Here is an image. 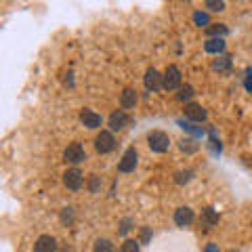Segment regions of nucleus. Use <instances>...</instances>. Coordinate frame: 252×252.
I'll list each match as a JSON object with an SVG mask.
<instances>
[{"mask_svg":"<svg viewBox=\"0 0 252 252\" xmlns=\"http://www.w3.org/2000/svg\"><path fill=\"white\" fill-rule=\"evenodd\" d=\"M227 26L225 23H212V26H208L206 28V36L208 38H223V36H227Z\"/></svg>","mask_w":252,"mask_h":252,"instance_id":"f3484780","label":"nucleus"},{"mask_svg":"<svg viewBox=\"0 0 252 252\" xmlns=\"http://www.w3.org/2000/svg\"><path fill=\"white\" fill-rule=\"evenodd\" d=\"M145 86L152 93H158L160 89H164V76L158 74V69L154 67H149L147 72H145Z\"/></svg>","mask_w":252,"mask_h":252,"instance_id":"0eeeda50","label":"nucleus"},{"mask_svg":"<svg viewBox=\"0 0 252 252\" xmlns=\"http://www.w3.org/2000/svg\"><path fill=\"white\" fill-rule=\"evenodd\" d=\"M116 147V139L109 130H101L97 137H94V149L99 154H109Z\"/></svg>","mask_w":252,"mask_h":252,"instance_id":"f03ea898","label":"nucleus"},{"mask_svg":"<svg viewBox=\"0 0 252 252\" xmlns=\"http://www.w3.org/2000/svg\"><path fill=\"white\" fill-rule=\"evenodd\" d=\"M120 105H122V109H132L137 105V93L132 89H124L120 94Z\"/></svg>","mask_w":252,"mask_h":252,"instance_id":"2eb2a0df","label":"nucleus"},{"mask_svg":"<svg viewBox=\"0 0 252 252\" xmlns=\"http://www.w3.org/2000/svg\"><path fill=\"white\" fill-rule=\"evenodd\" d=\"M204 51L212 53V55H220L225 51V40L223 38H208V40L204 42Z\"/></svg>","mask_w":252,"mask_h":252,"instance_id":"4468645a","label":"nucleus"},{"mask_svg":"<svg viewBox=\"0 0 252 252\" xmlns=\"http://www.w3.org/2000/svg\"><path fill=\"white\" fill-rule=\"evenodd\" d=\"M244 89L248 93H252V69H246V72H244Z\"/></svg>","mask_w":252,"mask_h":252,"instance_id":"a878e982","label":"nucleus"},{"mask_svg":"<svg viewBox=\"0 0 252 252\" xmlns=\"http://www.w3.org/2000/svg\"><path fill=\"white\" fill-rule=\"evenodd\" d=\"M128 124H130V118H128V114H126L124 109H116V112L109 116V128L112 130H122Z\"/></svg>","mask_w":252,"mask_h":252,"instance_id":"6e6552de","label":"nucleus"},{"mask_svg":"<svg viewBox=\"0 0 252 252\" xmlns=\"http://www.w3.org/2000/svg\"><path fill=\"white\" fill-rule=\"evenodd\" d=\"M149 240H152V227H141L139 242H141V244H149Z\"/></svg>","mask_w":252,"mask_h":252,"instance_id":"393cba45","label":"nucleus"},{"mask_svg":"<svg viewBox=\"0 0 252 252\" xmlns=\"http://www.w3.org/2000/svg\"><path fill=\"white\" fill-rule=\"evenodd\" d=\"M231 252H235V250H231Z\"/></svg>","mask_w":252,"mask_h":252,"instance_id":"2f4dec72","label":"nucleus"},{"mask_svg":"<svg viewBox=\"0 0 252 252\" xmlns=\"http://www.w3.org/2000/svg\"><path fill=\"white\" fill-rule=\"evenodd\" d=\"M179 147H181V152H187V154H193V152H198V143H195L193 139H183L179 143Z\"/></svg>","mask_w":252,"mask_h":252,"instance_id":"412c9836","label":"nucleus"},{"mask_svg":"<svg viewBox=\"0 0 252 252\" xmlns=\"http://www.w3.org/2000/svg\"><path fill=\"white\" fill-rule=\"evenodd\" d=\"M80 120H82V124L86 126V128H99L101 122H103V118H101L99 114H94L93 109H82Z\"/></svg>","mask_w":252,"mask_h":252,"instance_id":"f8f14e48","label":"nucleus"},{"mask_svg":"<svg viewBox=\"0 0 252 252\" xmlns=\"http://www.w3.org/2000/svg\"><path fill=\"white\" fill-rule=\"evenodd\" d=\"M181 86V69L177 65H168L164 72V89L166 91H177Z\"/></svg>","mask_w":252,"mask_h":252,"instance_id":"39448f33","label":"nucleus"},{"mask_svg":"<svg viewBox=\"0 0 252 252\" xmlns=\"http://www.w3.org/2000/svg\"><path fill=\"white\" fill-rule=\"evenodd\" d=\"M179 126H181V128H183L185 132H189V135H191V137H195V139H202L204 135H206V130H204L202 128V126H195L193 122H185V120H179Z\"/></svg>","mask_w":252,"mask_h":252,"instance_id":"dca6fc26","label":"nucleus"},{"mask_svg":"<svg viewBox=\"0 0 252 252\" xmlns=\"http://www.w3.org/2000/svg\"><path fill=\"white\" fill-rule=\"evenodd\" d=\"M219 223V215L215 210H212L210 206L202 210V217H200V227H204V229H210V227H215Z\"/></svg>","mask_w":252,"mask_h":252,"instance_id":"ddd939ff","label":"nucleus"},{"mask_svg":"<svg viewBox=\"0 0 252 252\" xmlns=\"http://www.w3.org/2000/svg\"><path fill=\"white\" fill-rule=\"evenodd\" d=\"M212 67H215L217 72H229L231 69V59L229 57H219L215 63H212Z\"/></svg>","mask_w":252,"mask_h":252,"instance_id":"6ab92c4d","label":"nucleus"},{"mask_svg":"<svg viewBox=\"0 0 252 252\" xmlns=\"http://www.w3.org/2000/svg\"><path fill=\"white\" fill-rule=\"evenodd\" d=\"M63 160L69 162V164H80L86 160V152L80 143H69L65 147V152H63Z\"/></svg>","mask_w":252,"mask_h":252,"instance_id":"7ed1b4c3","label":"nucleus"},{"mask_svg":"<svg viewBox=\"0 0 252 252\" xmlns=\"http://www.w3.org/2000/svg\"><path fill=\"white\" fill-rule=\"evenodd\" d=\"M204 252H220L217 244H206V248H204Z\"/></svg>","mask_w":252,"mask_h":252,"instance_id":"7c9ffc66","label":"nucleus"},{"mask_svg":"<svg viewBox=\"0 0 252 252\" xmlns=\"http://www.w3.org/2000/svg\"><path fill=\"white\" fill-rule=\"evenodd\" d=\"M193 21H195V26H200V28H208V26H212L210 23V17L206 13H202V11H195L193 13Z\"/></svg>","mask_w":252,"mask_h":252,"instance_id":"aec40b11","label":"nucleus"},{"mask_svg":"<svg viewBox=\"0 0 252 252\" xmlns=\"http://www.w3.org/2000/svg\"><path fill=\"white\" fill-rule=\"evenodd\" d=\"M63 185L67 189H72V191H78V189L82 187V172L78 168L65 170V175H63Z\"/></svg>","mask_w":252,"mask_h":252,"instance_id":"423d86ee","label":"nucleus"},{"mask_svg":"<svg viewBox=\"0 0 252 252\" xmlns=\"http://www.w3.org/2000/svg\"><path fill=\"white\" fill-rule=\"evenodd\" d=\"M193 220H195V215L189 206H181V208L175 210V223L179 227H187V225H191Z\"/></svg>","mask_w":252,"mask_h":252,"instance_id":"9d476101","label":"nucleus"},{"mask_svg":"<svg viewBox=\"0 0 252 252\" xmlns=\"http://www.w3.org/2000/svg\"><path fill=\"white\" fill-rule=\"evenodd\" d=\"M193 94H195V91H193V86H189V84H185V86H181L179 89V94H177V101H189V99H193Z\"/></svg>","mask_w":252,"mask_h":252,"instance_id":"a211bd4d","label":"nucleus"},{"mask_svg":"<svg viewBox=\"0 0 252 252\" xmlns=\"http://www.w3.org/2000/svg\"><path fill=\"white\" fill-rule=\"evenodd\" d=\"M147 143H149V149L156 154H164L166 149L170 147V137L166 135V132L162 130H154L147 135Z\"/></svg>","mask_w":252,"mask_h":252,"instance_id":"f257e3e1","label":"nucleus"},{"mask_svg":"<svg viewBox=\"0 0 252 252\" xmlns=\"http://www.w3.org/2000/svg\"><path fill=\"white\" fill-rule=\"evenodd\" d=\"M137 160H139L137 149L135 147L126 149L124 156H122V160L118 162V170H120V172H132V170L137 168Z\"/></svg>","mask_w":252,"mask_h":252,"instance_id":"20e7f679","label":"nucleus"},{"mask_svg":"<svg viewBox=\"0 0 252 252\" xmlns=\"http://www.w3.org/2000/svg\"><path fill=\"white\" fill-rule=\"evenodd\" d=\"M185 116H187L189 122H204L208 114H206V109H204L202 105H198V103H187L185 105Z\"/></svg>","mask_w":252,"mask_h":252,"instance_id":"1a4fd4ad","label":"nucleus"},{"mask_svg":"<svg viewBox=\"0 0 252 252\" xmlns=\"http://www.w3.org/2000/svg\"><path fill=\"white\" fill-rule=\"evenodd\" d=\"M89 189H91V193H97V191H99V177H97V175H91Z\"/></svg>","mask_w":252,"mask_h":252,"instance_id":"bb28decb","label":"nucleus"},{"mask_svg":"<svg viewBox=\"0 0 252 252\" xmlns=\"http://www.w3.org/2000/svg\"><path fill=\"white\" fill-rule=\"evenodd\" d=\"M69 210H72V208H63V223H65V220H72V212H69Z\"/></svg>","mask_w":252,"mask_h":252,"instance_id":"c756f323","label":"nucleus"},{"mask_svg":"<svg viewBox=\"0 0 252 252\" xmlns=\"http://www.w3.org/2000/svg\"><path fill=\"white\" fill-rule=\"evenodd\" d=\"M191 177H193V170H181V172H177V175H175V183H179V185L189 183Z\"/></svg>","mask_w":252,"mask_h":252,"instance_id":"b1692460","label":"nucleus"},{"mask_svg":"<svg viewBox=\"0 0 252 252\" xmlns=\"http://www.w3.org/2000/svg\"><path fill=\"white\" fill-rule=\"evenodd\" d=\"M34 252H57V242L53 235H40L34 244Z\"/></svg>","mask_w":252,"mask_h":252,"instance_id":"9b49d317","label":"nucleus"},{"mask_svg":"<svg viewBox=\"0 0 252 252\" xmlns=\"http://www.w3.org/2000/svg\"><path fill=\"white\" fill-rule=\"evenodd\" d=\"M206 6H208L210 11H223L225 9V2H215V0H208Z\"/></svg>","mask_w":252,"mask_h":252,"instance_id":"cd10ccee","label":"nucleus"},{"mask_svg":"<svg viewBox=\"0 0 252 252\" xmlns=\"http://www.w3.org/2000/svg\"><path fill=\"white\" fill-rule=\"evenodd\" d=\"M128 229H130V219H124L120 225V233H128Z\"/></svg>","mask_w":252,"mask_h":252,"instance_id":"c85d7f7f","label":"nucleus"},{"mask_svg":"<svg viewBox=\"0 0 252 252\" xmlns=\"http://www.w3.org/2000/svg\"><path fill=\"white\" fill-rule=\"evenodd\" d=\"M94 252H114V246L109 240H97L94 242Z\"/></svg>","mask_w":252,"mask_h":252,"instance_id":"5701e85b","label":"nucleus"},{"mask_svg":"<svg viewBox=\"0 0 252 252\" xmlns=\"http://www.w3.org/2000/svg\"><path fill=\"white\" fill-rule=\"evenodd\" d=\"M139 246H141V242H137V240H126L118 252H139Z\"/></svg>","mask_w":252,"mask_h":252,"instance_id":"4be33fe9","label":"nucleus"}]
</instances>
